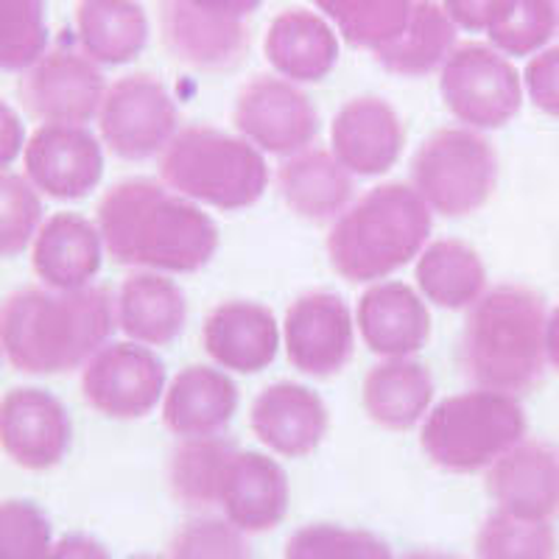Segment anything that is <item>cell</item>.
<instances>
[{"mask_svg": "<svg viewBox=\"0 0 559 559\" xmlns=\"http://www.w3.org/2000/svg\"><path fill=\"white\" fill-rule=\"evenodd\" d=\"M417 0H313L353 48L378 53L408 26Z\"/></svg>", "mask_w": 559, "mask_h": 559, "instance_id": "33", "label": "cell"}, {"mask_svg": "<svg viewBox=\"0 0 559 559\" xmlns=\"http://www.w3.org/2000/svg\"><path fill=\"white\" fill-rule=\"evenodd\" d=\"M191 3H197V7L202 9H210V12H222V14H229V17L247 20L249 14L261 9L263 0H191Z\"/></svg>", "mask_w": 559, "mask_h": 559, "instance_id": "45", "label": "cell"}, {"mask_svg": "<svg viewBox=\"0 0 559 559\" xmlns=\"http://www.w3.org/2000/svg\"><path fill=\"white\" fill-rule=\"evenodd\" d=\"M76 37L96 64H129L146 51L148 17L138 0H79Z\"/></svg>", "mask_w": 559, "mask_h": 559, "instance_id": "30", "label": "cell"}, {"mask_svg": "<svg viewBox=\"0 0 559 559\" xmlns=\"http://www.w3.org/2000/svg\"><path fill=\"white\" fill-rule=\"evenodd\" d=\"M496 146L471 127H442L428 134L412 157V188L433 213L473 216L498 188Z\"/></svg>", "mask_w": 559, "mask_h": 559, "instance_id": "7", "label": "cell"}, {"mask_svg": "<svg viewBox=\"0 0 559 559\" xmlns=\"http://www.w3.org/2000/svg\"><path fill=\"white\" fill-rule=\"evenodd\" d=\"M159 179L202 207L238 213L263 199L269 188V163L241 134L207 123L179 129L157 157Z\"/></svg>", "mask_w": 559, "mask_h": 559, "instance_id": "5", "label": "cell"}, {"mask_svg": "<svg viewBox=\"0 0 559 559\" xmlns=\"http://www.w3.org/2000/svg\"><path fill=\"white\" fill-rule=\"evenodd\" d=\"M283 331L272 308L254 299H224L202 322V347L218 369L254 376L274 364Z\"/></svg>", "mask_w": 559, "mask_h": 559, "instance_id": "17", "label": "cell"}, {"mask_svg": "<svg viewBox=\"0 0 559 559\" xmlns=\"http://www.w3.org/2000/svg\"><path fill=\"white\" fill-rule=\"evenodd\" d=\"M115 328V297L104 286L73 292L26 286L0 302L3 356L26 376L82 369L112 338Z\"/></svg>", "mask_w": 559, "mask_h": 559, "instance_id": "2", "label": "cell"}, {"mask_svg": "<svg viewBox=\"0 0 559 559\" xmlns=\"http://www.w3.org/2000/svg\"><path fill=\"white\" fill-rule=\"evenodd\" d=\"M476 559H557L551 521H526L496 509L476 534Z\"/></svg>", "mask_w": 559, "mask_h": 559, "instance_id": "34", "label": "cell"}, {"mask_svg": "<svg viewBox=\"0 0 559 559\" xmlns=\"http://www.w3.org/2000/svg\"><path fill=\"white\" fill-rule=\"evenodd\" d=\"M406 127L381 96L349 98L331 123V152L353 177H381L403 157Z\"/></svg>", "mask_w": 559, "mask_h": 559, "instance_id": "18", "label": "cell"}, {"mask_svg": "<svg viewBox=\"0 0 559 559\" xmlns=\"http://www.w3.org/2000/svg\"><path fill=\"white\" fill-rule=\"evenodd\" d=\"M487 492L498 509L526 521L559 515V453L523 439L487 467Z\"/></svg>", "mask_w": 559, "mask_h": 559, "instance_id": "22", "label": "cell"}, {"mask_svg": "<svg viewBox=\"0 0 559 559\" xmlns=\"http://www.w3.org/2000/svg\"><path fill=\"white\" fill-rule=\"evenodd\" d=\"M280 331L292 367L317 381L344 372L356 353V313L333 292L294 299Z\"/></svg>", "mask_w": 559, "mask_h": 559, "instance_id": "13", "label": "cell"}, {"mask_svg": "<svg viewBox=\"0 0 559 559\" xmlns=\"http://www.w3.org/2000/svg\"><path fill=\"white\" fill-rule=\"evenodd\" d=\"M280 199L294 216L311 224L336 222L353 204L356 179L331 148L311 146L280 163L274 174Z\"/></svg>", "mask_w": 559, "mask_h": 559, "instance_id": "25", "label": "cell"}, {"mask_svg": "<svg viewBox=\"0 0 559 559\" xmlns=\"http://www.w3.org/2000/svg\"><path fill=\"white\" fill-rule=\"evenodd\" d=\"M557 34V3L554 0H521L512 17L487 34L489 45L503 57H534Z\"/></svg>", "mask_w": 559, "mask_h": 559, "instance_id": "39", "label": "cell"}, {"mask_svg": "<svg viewBox=\"0 0 559 559\" xmlns=\"http://www.w3.org/2000/svg\"><path fill=\"white\" fill-rule=\"evenodd\" d=\"M433 376L417 358H383L361 383L367 417L386 431H408L426 419L433 403Z\"/></svg>", "mask_w": 559, "mask_h": 559, "instance_id": "28", "label": "cell"}, {"mask_svg": "<svg viewBox=\"0 0 559 559\" xmlns=\"http://www.w3.org/2000/svg\"><path fill=\"white\" fill-rule=\"evenodd\" d=\"M53 548L51 518L34 501L0 503V559H48Z\"/></svg>", "mask_w": 559, "mask_h": 559, "instance_id": "38", "label": "cell"}, {"mask_svg": "<svg viewBox=\"0 0 559 559\" xmlns=\"http://www.w3.org/2000/svg\"><path fill=\"white\" fill-rule=\"evenodd\" d=\"M521 0H442L448 17L464 32H484L492 34L503 26Z\"/></svg>", "mask_w": 559, "mask_h": 559, "instance_id": "42", "label": "cell"}, {"mask_svg": "<svg viewBox=\"0 0 559 559\" xmlns=\"http://www.w3.org/2000/svg\"><path fill=\"white\" fill-rule=\"evenodd\" d=\"M236 442L227 437H191L179 439L168 459V487L171 496L188 509L218 507L224 471Z\"/></svg>", "mask_w": 559, "mask_h": 559, "instance_id": "32", "label": "cell"}, {"mask_svg": "<svg viewBox=\"0 0 559 559\" xmlns=\"http://www.w3.org/2000/svg\"><path fill=\"white\" fill-rule=\"evenodd\" d=\"M546 349H548V367H554L559 372V302L548 311Z\"/></svg>", "mask_w": 559, "mask_h": 559, "instance_id": "46", "label": "cell"}, {"mask_svg": "<svg viewBox=\"0 0 559 559\" xmlns=\"http://www.w3.org/2000/svg\"><path fill=\"white\" fill-rule=\"evenodd\" d=\"M96 224L107 254L138 272L197 274L222 243L218 224L202 204L163 179H123L102 197Z\"/></svg>", "mask_w": 559, "mask_h": 559, "instance_id": "1", "label": "cell"}, {"mask_svg": "<svg viewBox=\"0 0 559 559\" xmlns=\"http://www.w3.org/2000/svg\"><path fill=\"white\" fill-rule=\"evenodd\" d=\"M356 328L369 353L381 358H414L431 338L426 297L401 280L372 283L358 297Z\"/></svg>", "mask_w": 559, "mask_h": 559, "instance_id": "21", "label": "cell"}, {"mask_svg": "<svg viewBox=\"0 0 559 559\" xmlns=\"http://www.w3.org/2000/svg\"><path fill=\"white\" fill-rule=\"evenodd\" d=\"M523 90L540 112L559 118V45L528 57L523 70Z\"/></svg>", "mask_w": 559, "mask_h": 559, "instance_id": "41", "label": "cell"}, {"mask_svg": "<svg viewBox=\"0 0 559 559\" xmlns=\"http://www.w3.org/2000/svg\"><path fill=\"white\" fill-rule=\"evenodd\" d=\"M557 34H559V3H557Z\"/></svg>", "mask_w": 559, "mask_h": 559, "instance_id": "48", "label": "cell"}, {"mask_svg": "<svg viewBox=\"0 0 559 559\" xmlns=\"http://www.w3.org/2000/svg\"><path fill=\"white\" fill-rule=\"evenodd\" d=\"M433 210L408 182H383L349 204L328 233V261L347 283H381L428 247Z\"/></svg>", "mask_w": 559, "mask_h": 559, "instance_id": "4", "label": "cell"}, {"mask_svg": "<svg viewBox=\"0 0 559 559\" xmlns=\"http://www.w3.org/2000/svg\"><path fill=\"white\" fill-rule=\"evenodd\" d=\"M249 428L261 445L286 459L311 456L328 437L331 412L322 394L294 381L269 383L249 408Z\"/></svg>", "mask_w": 559, "mask_h": 559, "instance_id": "19", "label": "cell"}, {"mask_svg": "<svg viewBox=\"0 0 559 559\" xmlns=\"http://www.w3.org/2000/svg\"><path fill=\"white\" fill-rule=\"evenodd\" d=\"M414 280L426 302L445 311H464L487 292V266L467 241L437 238L419 252Z\"/></svg>", "mask_w": 559, "mask_h": 559, "instance_id": "29", "label": "cell"}, {"mask_svg": "<svg viewBox=\"0 0 559 559\" xmlns=\"http://www.w3.org/2000/svg\"><path fill=\"white\" fill-rule=\"evenodd\" d=\"M48 51L45 0H0V70L23 73Z\"/></svg>", "mask_w": 559, "mask_h": 559, "instance_id": "35", "label": "cell"}, {"mask_svg": "<svg viewBox=\"0 0 559 559\" xmlns=\"http://www.w3.org/2000/svg\"><path fill=\"white\" fill-rule=\"evenodd\" d=\"M132 559H157V557H132Z\"/></svg>", "mask_w": 559, "mask_h": 559, "instance_id": "50", "label": "cell"}, {"mask_svg": "<svg viewBox=\"0 0 559 559\" xmlns=\"http://www.w3.org/2000/svg\"><path fill=\"white\" fill-rule=\"evenodd\" d=\"M98 224L82 213H53L32 243V266L39 283L57 292L93 286L104 263Z\"/></svg>", "mask_w": 559, "mask_h": 559, "instance_id": "24", "label": "cell"}, {"mask_svg": "<svg viewBox=\"0 0 559 559\" xmlns=\"http://www.w3.org/2000/svg\"><path fill=\"white\" fill-rule=\"evenodd\" d=\"M439 93L462 127L489 132L515 121L523 107V76L492 45L464 43L442 64Z\"/></svg>", "mask_w": 559, "mask_h": 559, "instance_id": "8", "label": "cell"}, {"mask_svg": "<svg viewBox=\"0 0 559 559\" xmlns=\"http://www.w3.org/2000/svg\"><path fill=\"white\" fill-rule=\"evenodd\" d=\"M20 102L32 118L43 123H76L87 127L98 118L107 82L93 59L76 48H51L17 84Z\"/></svg>", "mask_w": 559, "mask_h": 559, "instance_id": "12", "label": "cell"}, {"mask_svg": "<svg viewBox=\"0 0 559 559\" xmlns=\"http://www.w3.org/2000/svg\"><path fill=\"white\" fill-rule=\"evenodd\" d=\"M115 317L129 342L168 347L188 324V297L171 274L134 272L118 288Z\"/></svg>", "mask_w": 559, "mask_h": 559, "instance_id": "27", "label": "cell"}, {"mask_svg": "<svg viewBox=\"0 0 559 559\" xmlns=\"http://www.w3.org/2000/svg\"><path fill=\"white\" fill-rule=\"evenodd\" d=\"M526 431V408L518 394L476 386L431 406L419 428V448L439 471L467 476L487 471L523 442Z\"/></svg>", "mask_w": 559, "mask_h": 559, "instance_id": "6", "label": "cell"}, {"mask_svg": "<svg viewBox=\"0 0 559 559\" xmlns=\"http://www.w3.org/2000/svg\"><path fill=\"white\" fill-rule=\"evenodd\" d=\"M98 138L118 159L159 157L179 132L171 90L152 73H129L107 87L98 109Z\"/></svg>", "mask_w": 559, "mask_h": 559, "instance_id": "9", "label": "cell"}, {"mask_svg": "<svg viewBox=\"0 0 559 559\" xmlns=\"http://www.w3.org/2000/svg\"><path fill=\"white\" fill-rule=\"evenodd\" d=\"M23 168L43 197L79 202L102 185L104 143L87 127L39 123L23 148Z\"/></svg>", "mask_w": 559, "mask_h": 559, "instance_id": "14", "label": "cell"}, {"mask_svg": "<svg viewBox=\"0 0 559 559\" xmlns=\"http://www.w3.org/2000/svg\"><path fill=\"white\" fill-rule=\"evenodd\" d=\"M171 559H252L247 532L227 518H193L171 540Z\"/></svg>", "mask_w": 559, "mask_h": 559, "instance_id": "40", "label": "cell"}, {"mask_svg": "<svg viewBox=\"0 0 559 559\" xmlns=\"http://www.w3.org/2000/svg\"><path fill=\"white\" fill-rule=\"evenodd\" d=\"M403 559H459V557H453V554H445V551H431V548H419V551L406 554Z\"/></svg>", "mask_w": 559, "mask_h": 559, "instance_id": "47", "label": "cell"}, {"mask_svg": "<svg viewBox=\"0 0 559 559\" xmlns=\"http://www.w3.org/2000/svg\"><path fill=\"white\" fill-rule=\"evenodd\" d=\"M26 127L20 115L0 98V171H7L26 148Z\"/></svg>", "mask_w": 559, "mask_h": 559, "instance_id": "43", "label": "cell"}, {"mask_svg": "<svg viewBox=\"0 0 559 559\" xmlns=\"http://www.w3.org/2000/svg\"><path fill=\"white\" fill-rule=\"evenodd\" d=\"M166 389V364L146 344L107 342L82 367L84 401L107 419L148 417Z\"/></svg>", "mask_w": 559, "mask_h": 559, "instance_id": "10", "label": "cell"}, {"mask_svg": "<svg viewBox=\"0 0 559 559\" xmlns=\"http://www.w3.org/2000/svg\"><path fill=\"white\" fill-rule=\"evenodd\" d=\"M546 328L548 306L543 294L521 283L487 288L467 308L459 338V367L481 389L528 392L548 369Z\"/></svg>", "mask_w": 559, "mask_h": 559, "instance_id": "3", "label": "cell"}, {"mask_svg": "<svg viewBox=\"0 0 559 559\" xmlns=\"http://www.w3.org/2000/svg\"><path fill=\"white\" fill-rule=\"evenodd\" d=\"M233 123L254 148L274 157H292L313 146L319 134V112L299 84L283 76L249 79L233 104Z\"/></svg>", "mask_w": 559, "mask_h": 559, "instance_id": "11", "label": "cell"}, {"mask_svg": "<svg viewBox=\"0 0 559 559\" xmlns=\"http://www.w3.org/2000/svg\"><path fill=\"white\" fill-rule=\"evenodd\" d=\"M241 403L227 369L191 364L174 376L163 394V426L179 439L218 437L233 423Z\"/></svg>", "mask_w": 559, "mask_h": 559, "instance_id": "23", "label": "cell"}, {"mask_svg": "<svg viewBox=\"0 0 559 559\" xmlns=\"http://www.w3.org/2000/svg\"><path fill=\"white\" fill-rule=\"evenodd\" d=\"M286 559H394L392 548L367 528L308 523L286 543Z\"/></svg>", "mask_w": 559, "mask_h": 559, "instance_id": "36", "label": "cell"}, {"mask_svg": "<svg viewBox=\"0 0 559 559\" xmlns=\"http://www.w3.org/2000/svg\"><path fill=\"white\" fill-rule=\"evenodd\" d=\"M263 53L274 73L294 84H317L331 76L338 62V34L322 14L286 9L272 20Z\"/></svg>", "mask_w": 559, "mask_h": 559, "instance_id": "26", "label": "cell"}, {"mask_svg": "<svg viewBox=\"0 0 559 559\" xmlns=\"http://www.w3.org/2000/svg\"><path fill=\"white\" fill-rule=\"evenodd\" d=\"M0 361H3V344H0Z\"/></svg>", "mask_w": 559, "mask_h": 559, "instance_id": "49", "label": "cell"}, {"mask_svg": "<svg viewBox=\"0 0 559 559\" xmlns=\"http://www.w3.org/2000/svg\"><path fill=\"white\" fill-rule=\"evenodd\" d=\"M43 222V193L26 174L0 171V258L26 252Z\"/></svg>", "mask_w": 559, "mask_h": 559, "instance_id": "37", "label": "cell"}, {"mask_svg": "<svg viewBox=\"0 0 559 559\" xmlns=\"http://www.w3.org/2000/svg\"><path fill=\"white\" fill-rule=\"evenodd\" d=\"M159 28L168 53L204 73L236 70L249 53L247 20L210 12L191 0H159Z\"/></svg>", "mask_w": 559, "mask_h": 559, "instance_id": "16", "label": "cell"}, {"mask_svg": "<svg viewBox=\"0 0 559 559\" xmlns=\"http://www.w3.org/2000/svg\"><path fill=\"white\" fill-rule=\"evenodd\" d=\"M48 559H112L109 548L90 534H68L59 543H53Z\"/></svg>", "mask_w": 559, "mask_h": 559, "instance_id": "44", "label": "cell"}, {"mask_svg": "<svg viewBox=\"0 0 559 559\" xmlns=\"http://www.w3.org/2000/svg\"><path fill=\"white\" fill-rule=\"evenodd\" d=\"M73 419L57 394L20 386L0 397V451L23 471H51L68 456Z\"/></svg>", "mask_w": 559, "mask_h": 559, "instance_id": "15", "label": "cell"}, {"mask_svg": "<svg viewBox=\"0 0 559 559\" xmlns=\"http://www.w3.org/2000/svg\"><path fill=\"white\" fill-rule=\"evenodd\" d=\"M456 23L448 17L439 0H417L401 37L372 57L392 76L423 79L448 62L456 48Z\"/></svg>", "mask_w": 559, "mask_h": 559, "instance_id": "31", "label": "cell"}, {"mask_svg": "<svg viewBox=\"0 0 559 559\" xmlns=\"http://www.w3.org/2000/svg\"><path fill=\"white\" fill-rule=\"evenodd\" d=\"M292 484L277 459L236 448L218 489V509L233 526L247 534H263L288 515Z\"/></svg>", "mask_w": 559, "mask_h": 559, "instance_id": "20", "label": "cell"}]
</instances>
